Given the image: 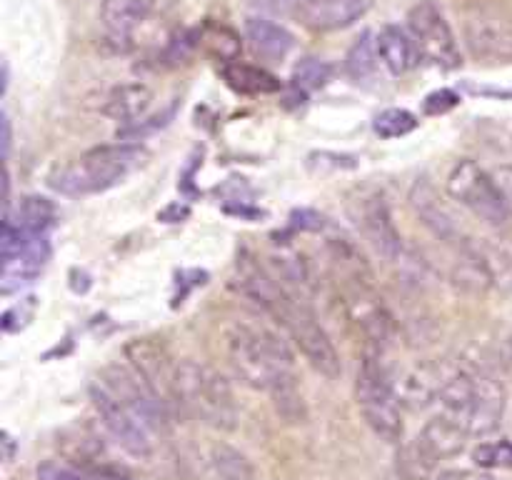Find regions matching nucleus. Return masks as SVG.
Masks as SVG:
<instances>
[{"mask_svg":"<svg viewBox=\"0 0 512 480\" xmlns=\"http://www.w3.org/2000/svg\"><path fill=\"white\" fill-rule=\"evenodd\" d=\"M253 3L260 5V8L275 10V13L295 15L305 3H310V0H253Z\"/></svg>","mask_w":512,"mask_h":480,"instance_id":"nucleus-32","label":"nucleus"},{"mask_svg":"<svg viewBox=\"0 0 512 480\" xmlns=\"http://www.w3.org/2000/svg\"><path fill=\"white\" fill-rule=\"evenodd\" d=\"M505 415V388L493 375L475 370V395L468 415V433L475 438L495 433Z\"/></svg>","mask_w":512,"mask_h":480,"instance_id":"nucleus-13","label":"nucleus"},{"mask_svg":"<svg viewBox=\"0 0 512 480\" xmlns=\"http://www.w3.org/2000/svg\"><path fill=\"white\" fill-rule=\"evenodd\" d=\"M90 400L100 415V423L110 433V438L133 458H150L155 453V433L120 395H115L100 378L90 383Z\"/></svg>","mask_w":512,"mask_h":480,"instance_id":"nucleus-6","label":"nucleus"},{"mask_svg":"<svg viewBox=\"0 0 512 480\" xmlns=\"http://www.w3.org/2000/svg\"><path fill=\"white\" fill-rule=\"evenodd\" d=\"M148 160V150L135 143L100 145L73 163L58 165L48 175V185L60 195H95L123 183Z\"/></svg>","mask_w":512,"mask_h":480,"instance_id":"nucleus-3","label":"nucleus"},{"mask_svg":"<svg viewBox=\"0 0 512 480\" xmlns=\"http://www.w3.org/2000/svg\"><path fill=\"white\" fill-rule=\"evenodd\" d=\"M373 128L375 133L385 140L403 138V135L413 133V130L418 128V118L405 108H388L375 118Z\"/></svg>","mask_w":512,"mask_h":480,"instance_id":"nucleus-29","label":"nucleus"},{"mask_svg":"<svg viewBox=\"0 0 512 480\" xmlns=\"http://www.w3.org/2000/svg\"><path fill=\"white\" fill-rule=\"evenodd\" d=\"M200 45L208 50L213 58H218L220 63H235L240 58V50H243V40L235 33L233 28L220 23H205L200 28Z\"/></svg>","mask_w":512,"mask_h":480,"instance_id":"nucleus-26","label":"nucleus"},{"mask_svg":"<svg viewBox=\"0 0 512 480\" xmlns=\"http://www.w3.org/2000/svg\"><path fill=\"white\" fill-rule=\"evenodd\" d=\"M468 48L475 58L512 60V28L493 15H478L465 25Z\"/></svg>","mask_w":512,"mask_h":480,"instance_id":"nucleus-15","label":"nucleus"},{"mask_svg":"<svg viewBox=\"0 0 512 480\" xmlns=\"http://www.w3.org/2000/svg\"><path fill=\"white\" fill-rule=\"evenodd\" d=\"M410 205H413L415 215L420 218V223L440 240V243L450 245V248L458 253V250L470 248V238H465L463 225L458 223V218L453 215V210L445 203H440V195L428 180H418L410 190Z\"/></svg>","mask_w":512,"mask_h":480,"instance_id":"nucleus-10","label":"nucleus"},{"mask_svg":"<svg viewBox=\"0 0 512 480\" xmlns=\"http://www.w3.org/2000/svg\"><path fill=\"white\" fill-rule=\"evenodd\" d=\"M153 105V90L145 83H123L115 85L108 95L103 98L100 113L108 118L118 120V123H138L148 108Z\"/></svg>","mask_w":512,"mask_h":480,"instance_id":"nucleus-19","label":"nucleus"},{"mask_svg":"<svg viewBox=\"0 0 512 480\" xmlns=\"http://www.w3.org/2000/svg\"><path fill=\"white\" fill-rule=\"evenodd\" d=\"M370 8V0H310L293 18L310 30H343L358 23Z\"/></svg>","mask_w":512,"mask_h":480,"instance_id":"nucleus-14","label":"nucleus"},{"mask_svg":"<svg viewBox=\"0 0 512 480\" xmlns=\"http://www.w3.org/2000/svg\"><path fill=\"white\" fill-rule=\"evenodd\" d=\"M438 460L425 450L418 438L410 443H400L395 453V478L398 480H435Z\"/></svg>","mask_w":512,"mask_h":480,"instance_id":"nucleus-24","label":"nucleus"},{"mask_svg":"<svg viewBox=\"0 0 512 480\" xmlns=\"http://www.w3.org/2000/svg\"><path fill=\"white\" fill-rule=\"evenodd\" d=\"M355 400L368 428L385 443L400 445L405 435L403 400L385 368L383 355L375 350H365L355 380Z\"/></svg>","mask_w":512,"mask_h":480,"instance_id":"nucleus-4","label":"nucleus"},{"mask_svg":"<svg viewBox=\"0 0 512 480\" xmlns=\"http://www.w3.org/2000/svg\"><path fill=\"white\" fill-rule=\"evenodd\" d=\"M348 215L365 243L385 260V263H398L403 258V235L393 220L388 200L380 190L365 188L350 198Z\"/></svg>","mask_w":512,"mask_h":480,"instance_id":"nucleus-7","label":"nucleus"},{"mask_svg":"<svg viewBox=\"0 0 512 480\" xmlns=\"http://www.w3.org/2000/svg\"><path fill=\"white\" fill-rule=\"evenodd\" d=\"M445 380H448V373L443 370V365H435V363L418 365V368H413L408 375H405L400 400H403V405H408V408L425 410L428 405L438 403Z\"/></svg>","mask_w":512,"mask_h":480,"instance_id":"nucleus-20","label":"nucleus"},{"mask_svg":"<svg viewBox=\"0 0 512 480\" xmlns=\"http://www.w3.org/2000/svg\"><path fill=\"white\" fill-rule=\"evenodd\" d=\"M245 40L255 50V55L273 60V63L288 58L290 50L295 48L293 33L285 25L263 18V15H253V18L245 20Z\"/></svg>","mask_w":512,"mask_h":480,"instance_id":"nucleus-16","label":"nucleus"},{"mask_svg":"<svg viewBox=\"0 0 512 480\" xmlns=\"http://www.w3.org/2000/svg\"><path fill=\"white\" fill-rule=\"evenodd\" d=\"M345 305H348L350 318L355 320L360 333L365 335L368 350H375V353L383 355L385 348L393 345L395 323L388 308L375 298V293L370 290V283H350L348 293H345Z\"/></svg>","mask_w":512,"mask_h":480,"instance_id":"nucleus-9","label":"nucleus"},{"mask_svg":"<svg viewBox=\"0 0 512 480\" xmlns=\"http://www.w3.org/2000/svg\"><path fill=\"white\" fill-rule=\"evenodd\" d=\"M125 355H128L130 365L135 373L150 385L155 395L163 400L165 408H175L173 405V380H175V365L170 363V355L165 353L163 345H158L150 338H135L125 345Z\"/></svg>","mask_w":512,"mask_h":480,"instance_id":"nucleus-12","label":"nucleus"},{"mask_svg":"<svg viewBox=\"0 0 512 480\" xmlns=\"http://www.w3.org/2000/svg\"><path fill=\"white\" fill-rule=\"evenodd\" d=\"M228 355L245 385L275 395L298 383L293 350L265 325L235 323L228 330Z\"/></svg>","mask_w":512,"mask_h":480,"instance_id":"nucleus-1","label":"nucleus"},{"mask_svg":"<svg viewBox=\"0 0 512 480\" xmlns=\"http://www.w3.org/2000/svg\"><path fill=\"white\" fill-rule=\"evenodd\" d=\"M173 405L220 433L238 428L240 413L233 385L220 370L210 365L195 363V360H183L175 365Z\"/></svg>","mask_w":512,"mask_h":480,"instance_id":"nucleus-2","label":"nucleus"},{"mask_svg":"<svg viewBox=\"0 0 512 480\" xmlns=\"http://www.w3.org/2000/svg\"><path fill=\"white\" fill-rule=\"evenodd\" d=\"M223 78L230 88L245 95H268L283 88V83L273 73L258 65L240 63V60L223 65Z\"/></svg>","mask_w":512,"mask_h":480,"instance_id":"nucleus-22","label":"nucleus"},{"mask_svg":"<svg viewBox=\"0 0 512 480\" xmlns=\"http://www.w3.org/2000/svg\"><path fill=\"white\" fill-rule=\"evenodd\" d=\"M53 220L55 205L48 198H40V195H28V198L20 200L15 213H10V210L5 213V223L28 235H48Z\"/></svg>","mask_w":512,"mask_h":480,"instance_id":"nucleus-23","label":"nucleus"},{"mask_svg":"<svg viewBox=\"0 0 512 480\" xmlns=\"http://www.w3.org/2000/svg\"><path fill=\"white\" fill-rule=\"evenodd\" d=\"M408 30L418 43L420 55L433 65L453 70L463 63L458 38L450 28L448 18L433 0H423L408 13Z\"/></svg>","mask_w":512,"mask_h":480,"instance_id":"nucleus-8","label":"nucleus"},{"mask_svg":"<svg viewBox=\"0 0 512 480\" xmlns=\"http://www.w3.org/2000/svg\"><path fill=\"white\" fill-rule=\"evenodd\" d=\"M468 438V428H465L460 420L450 418L448 413H438L435 418H430L418 435L420 443L425 445V450H428L435 460H448L460 455L463 453L465 443H468Z\"/></svg>","mask_w":512,"mask_h":480,"instance_id":"nucleus-17","label":"nucleus"},{"mask_svg":"<svg viewBox=\"0 0 512 480\" xmlns=\"http://www.w3.org/2000/svg\"><path fill=\"white\" fill-rule=\"evenodd\" d=\"M435 480H495L488 470H445V473L435 475Z\"/></svg>","mask_w":512,"mask_h":480,"instance_id":"nucleus-33","label":"nucleus"},{"mask_svg":"<svg viewBox=\"0 0 512 480\" xmlns=\"http://www.w3.org/2000/svg\"><path fill=\"white\" fill-rule=\"evenodd\" d=\"M378 53L385 68L393 75H405L410 70L418 68L420 63V48L410 30L400 28V25H385L378 33Z\"/></svg>","mask_w":512,"mask_h":480,"instance_id":"nucleus-18","label":"nucleus"},{"mask_svg":"<svg viewBox=\"0 0 512 480\" xmlns=\"http://www.w3.org/2000/svg\"><path fill=\"white\" fill-rule=\"evenodd\" d=\"M35 480H130V478L115 468L93 470V468H78V465L48 460V463L38 465V470H35Z\"/></svg>","mask_w":512,"mask_h":480,"instance_id":"nucleus-27","label":"nucleus"},{"mask_svg":"<svg viewBox=\"0 0 512 480\" xmlns=\"http://www.w3.org/2000/svg\"><path fill=\"white\" fill-rule=\"evenodd\" d=\"M445 188L455 203H460L475 218L493 225V228H503L512 220V200L505 193L503 183L475 160H458L448 173Z\"/></svg>","mask_w":512,"mask_h":480,"instance_id":"nucleus-5","label":"nucleus"},{"mask_svg":"<svg viewBox=\"0 0 512 480\" xmlns=\"http://www.w3.org/2000/svg\"><path fill=\"white\" fill-rule=\"evenodd\" d=\"M500 183H503L505 193H508V195H510V200H512V170H508V173H505L503 178H500Z\"/></svg>","mask_w":512,"mask_h":480,"instance_id":"nucleus-35","label":"nucleus"},{"mask_svg":"<svg viewBox=\"0 0 512 480\" xmlns=\"http://www.w3.org/2000/svg\"><path fill=\"white\" fill-rule=\"evenodd\" d=\"M458 103H460V95L455 93V90L440 88L423 100V113L425 115H443V113H448V110H453Z\"/></svg>","mask_w":512,"mask_h":480,"instance_id":"nucleus-31","label":"nucleus"},{"mask_svg":"<svg viewBox=\"0 0 512 480\" xmlns=\"http://www.w3.org/2000/svg\"><path fill=\"white\" fill-rule=\"evenodd\" d=\"M208 475L210 480H263L258 468L253 465V460L243 450L225 443H218L210 448Z\"/></svg>","mask_w":512,"mask_h":480,"instance_id":"nucleus-21","label":"nucleus"},{"mask_svg":"<svg viewBox=\"0 0 512 480\" xmlns=\"http://www.w3.org/2000/svg\"><path fill=\"white\" fill-rule=\"evenodd\" d=\"M383 63L378 53V35H373L370 30H365L353 45H350L348 55H345V73L355 80V83H363V80L373 78L378 73V65Z\"/></svg>","mask_w":512,"mask_h":480,"instance_id":"nucleus-25","label":"nucleus"},{"mask_svg":"<svg viewBox=\"0 0 512 480\" xmlns=\"http://www.w3.org/2000/svg\"><path fill=\"white\" fill-rule=\"evenodd\" d=\"M173 8V0H103V25L110 38L125 48L143 25L153 18H163Z\"/></svg>","mask_w":512,"mask_h":480,"instance_id":"nucleus-11","label":"nucleus"},{"mask_svg":"<svg viewBox=\"0 0 512 480\" xmlns=\"http://www.w3.org/2000/svg\"><path fill=\"white\" fill-rule=\"evenodd\" d=\"M8 150H10V120L3 115V153L8 158Z\"/></svg>","mask_w":512,"mask_h":480,"instance_id":"nucleus-34","label":"nucleus"},{"mask_svg":"<svg viewBox=\"0 0 512 480\" xmlns=\"http://www.w3.org/2000/svg\"><path fill=\"white\" fill-rule=\"evenodd\" d=\"M473 460L483 470H510L512 468V443L498 440V443H480L473 450Z\"/></svg>","mask_w":512,"mask_h":480,"instance_id":"nucleus-30","label":"nucleus"},{"mask_svg":"<svg viewBox=\"0 0 512 480\" xmlns=\"http://www.w3.org/2000/svg\"><path fill=\"white\" fill-rule=\"evenodd\" d=\"M333 80V65L320 58H303L293 70V88L300 93H313Z\"/></svg>","mask_w":512,"mask_h":480,"instance_id":"nucleus-28","label":"nucleus"}]
</instances>
